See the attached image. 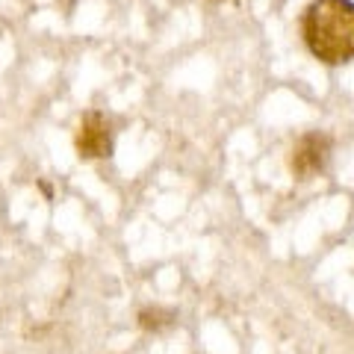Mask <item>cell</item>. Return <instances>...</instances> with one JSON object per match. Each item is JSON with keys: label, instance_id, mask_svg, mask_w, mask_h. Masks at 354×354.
Returning a JSON list of instances; mask_svg holds the SVG:
<instances>
[{"label": "cell", "instance_id": "cell-1", "mask_svg": "<svg viewBox=\"0 0 354 354\" xmlns=\"http://www.w3.org/2000/svg\"><path fill=\"white\" fill-rule=\"evenodd\" d=\"M307 50L325 65L354 59V3L351 0H313L301 18Z\"/></svg>", "mask_w": 354, "mask_h": 354}, {"label": "cell", "instance_id": "cell-2", "mask_svg": "<svg viewBox=\"0 0 354 354\" xmlns=\"http://www.w3.org/2000/svg\"><path fill=\"white\" fill-rule=\"evenodd\" d=\"M74 148L80 153V160H106L113 153V124H109V118L97 109L83 113L80 124H77Z\"/></svg>", "mask_w": 354, "mask_h": 354}, {"label": "cell", "instance_id": "cell-3", "mask_svg": "<svg viewBox=\"0 0 354 354\" xmlns=\"http://www.w3.org/2000/svg\"><path fill=\"white\" fill-rule=\"evenodd\" d=\"M328 160H330V136L328 133H319V130H310L292 145L290 169L298 180H310V177H316L319 171H325Z\"/></svg>", "mask_w": 354, "mask_h": 354}, {"label": "cell", "instance_id": "cell-4", "mask_svg": "<svg viewBox=\"0 0 354 354\" xmlns=\"http://www.w3.org/2000/svg\"><path fill=\"white\" fill-rule=\"evenodd\" d=\"M139 322L142 328H153V330H160L165 325H171L174 322V313H169V310H142V316H139Z\"/></svg>", "mask_w": 354, "mask_h": 354}]
</instances>
